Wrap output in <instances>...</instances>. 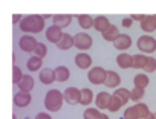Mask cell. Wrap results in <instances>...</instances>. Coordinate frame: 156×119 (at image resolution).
<instances>
[{
    "mask_svg": "<svg viewBox=\"0 0 156 119\" xmlns=\"http://www.w3.org/2000/svg\"><path fill=\"white\" fill-rule=\"evenodd\" d=\"M20 29L25 34H38L44 29V19L41 15H26L22 23H20Z\"/></svg>",
    "mask_w": 156,
    "mask_h": 119,
    "instance_id": "1",
    "label": "cell"
},
{
    "mask_svg": "<svg viewBox=\"0 0 156 119\" xmlns=\"http://www.w3.org/2000/svg\"><path fill=\"white\" fill-rule=\"evenodd\" d=\"M63 101H64V95L60 90L52 89L44 96V107L49 111H58L61 108V105H63Z\"/></svg>",
    "mask_w": 156,
    "mask_h": 119,
    "instance_id": "2",
    "label": "cell"
},
{
    "mask_svg": "<svg viewBox=\"0 0 156 119\" xmlns=\"http://www.w3.org/2000/svg\"><path fill=\"white\" fill-rule=\"evenodd\" d=\"M136 46L141 52H145V53H151L156 50V40L151 37V35H142L138 38L136 41Z\"/></svg>",
    "mask_w": 156,
    "mask_h": 119,
    "instance_id": "3",
    "label": "cell"
},
{
    "mask_svg": "<svg viewBox=\"0 0 156 119\" xmlns=\"http://www.w3.org/2000/svg\"><path fill=\"white\" fill-rule=\"evenodd\" d=\"M87 78H89V81L92 83V84H106V80H107V70L106 69H103V67H94V69H90L89 70V73H87Z\"/></svg>",
    "mask_w": 156,
    "mask_h": 119,
    "instance_id": "4",
    "label": "cell"
},
{
    "mask_svg": "<svg viewBox=\"0 0 156 119\" xmlns=\"http://www.w3.org/2000/svg\"><path fill=\"white\" fill-rule=\"evenodd\" d=\"M92 37L86 32H80V34H76L73 35V44L75 47H78L80 50H87L92 47Z\"/></svg>",
    "mask_w": 156,
    "mask_h": 119,
    "instance_id": "5",
    "label": "cell"
},
{
    "mask_svg": "<svg viewBox=\"0 0 156 119\" xmlns=\"http://www.w3.org/2000/svg\"><path fill=\"white\" fill-rule=\"evenodd\" d=\"M63 95H64V101L70 105H75L81 101V90H78L76 87H67Z\"/></svg>",
    "mask_w": 156,
    "mask_h": 119,
    "instance_id": "6",
    "label": "cell"
},
{
    "mask_svg": "<svg viewBox=\"0 0 156 119\" xmlns=\"http://www.w3.org/2000/svg\"><path fill=\"white\" fill-rule=\"evenodd\" d=\"M63 37H64V34H63L61 28H58V26H55V25H52V26H49V28L46 29V38H48L51 43L58 44Z\"/></svg>",
    "mask_w": 156,
    "mask_h": 119,
    "instance_id": "7",
    "label": "cell"
},
{
    "mask_svg": "<svg viewBox=\"0 0 156 119\" xmlns=\"http://www.w3.org/2000/svg\"><path fill=\"white\" fill-rule=\"evenodd\" d=\"M37 44H38V43H37L35 38L31 37V35H25V37H22L20 41H19V46H20V49H22L23 52H34L35 47H37Z\"/></svg>",
    "mask_w": 156,
    "mask_h": 119,
    "instance_id": "8",
    "label": "cell"
},
{
    "mask_svg": "<svg viewBox=\"0 0 156 119\" xmlns=\"http://www.w3.org/2000/svg\"><path fill=\"white\" fill-rule=\"evenodd\" d=\"M75 64L80 67V69H89L90 64H92V58L86 52H80V53L75 56Z\"/></svg>",
    "mask_w": 156,
    "mask_h": 119,
    "instance_id": "9",
    "label": "cell"
},
{
    "mask_svg": "<svg viewBox=\"0 0 156 119\" xmlns=\"http://www.w3.org/2000/svg\"><path fill=\"white\" fill-rule=\"evenodd\" d=\"M113 46L118 50H126V49H129L132 46V38L127 34H119V37L113 41Z\"/></svg>",
    "mask_w": 156,
    "mask_h": 119,
    "instance_id": "10",
    "label": "cell"
},
{
    "mask_svg": "<svg viewBox=\"0 0 156 119\" xmlns=\"http://www.w3.org/2000/svg\"><path fill=\"white\" fill-rule=\"evenodd\" d=\"M116 63L121 69H130V67H133V55L122 52L116 56Z\"/></svg>",
    "mask_w": 156,
    "mask_h": 119,
    "instance_id": "11",
    "label": "cell"
},
{
    "mask_svg": "<svg viewBox=\"0 0 156 119\" xmlns=\"http://www.w3.org/2000/svg\"><path fill=\"white\" fill-rule=\"evenodd\" d=\"M141 29H142L144 32H147V34L156 31V17H154V14H153V15H147V17L141 22Z\"/></svg>",
    "mask_w": 156,
    "mask_h": 119,
    "instance_id": "12",
    "label": "cell"
},
{
    "mask_svg": "<svg viewBox=\"0 0 156 119\" xmlns=\"http://www.w3.org/2000/svg\"><path fill=\"white\" fill-rule=\"evenodd\" d=\"M94 28H95L98 32L104 34V32L110 28V22H109V19H107L106 15H98V17H95V25H94Z\"/></svg>",
    "mask_w": 156,
    "mask_h": 119,
    "instance_id": "13",
    "label": "cell"
},
{
    "mask_svg": "<svg viewBox=\"0 0 156 119\" xmlns=\"http://www.w3.org/2000/svg\"><path fill=\"white\" fill-rule=\"evenodd\" d=\"M52 20H54V25L55 26H58V28L63 29V28H66V26L70 25L72 15H69V14H57V15L52 17Z\"/></svg>",
    "mask_w": 156,
    "mask_h": 119,
    "instance_id": "14",
    "label": "cell"
},
{
    "mask_svg": "<svg viewBox=\"0 0 156 119\" xmlns=\"http://www.w3.org/2000/svg\"><path fill=\"white\" fill-rule=\"evenodd\" d=\"M31 102V95L28 92H19L14 96V104L17 107H28Z\"/></svg>",
    "mask_w": 156,
    "mask_h": 119,
    "instance_id": "15",
    "label": "cell"
},
{
    "mask_svg": "<svg viewBox=\"0 0 156 119\" xmlns=\"http://www.w3.org/2000/svg\"><path fill=\"white\" fill-rule=\"evenodd\" d=\"M38 78H40V81L43 83V84H52L54 81H57V78H55V70H52V69H43L41 72H40V75H38Z\"/></svg>",
    "mask_w": 156,
    "mask_h": 119,
    "instance_id": "16",
    "label": "cell"
},
{
    "mask_svg": "<svg viewBox=\"0 0 156 119\" xmlns=\"http://www.w3.org/2000/svg\"><path fill=\"white\" fill-rule=\"evenodd\" d=\"M109 101H110V95H109L107 92H100V93L97 95V98H95V104H97V107H98L100 110L107 108Z\"/></svg>",
    "mask_w": 156,
    "mask_h": 119,
    "instance_id": "17",
    "label": "cell"
},
{
    "mask_svg": "<svg viewBox=\"0 0 156 119\" xmlns=\"http://www.w3.org/2000/svg\"><path fill=\"white\" fill-rule=\"evenodd\" d=\"M76 20H78V23H80V26L83 28V29H90V28H94V25H95V19H92L90 15H84V14H80V15H76Z\"/></svg>",
    "mask_w": 156,
    "mask_h": 119,
    "instance_id": "18",
    "label": "cell"
},
{
    "mask_svg": "<svg viewBox=\"0 0 156 119\" xmlns=\"http://www.w3.org/2000/svg\"><path fill=\"white\" fill-rule=\"evenodd\" d=\"M19 89H20V92H28L29 93L34 89V78L31 75H25L23 80L19 83Z\"/></svg>",
    "mask_w": 156,
    "mask_h": 119,
    "instance_id": "19",
    "label": "cell"
},
{
    "mask_svg": "<svg viewBox=\"0 0 156 119\" xmlns=\"http://www.w3.org/2000/svg\"><path fill=\"white\" fill-rule=\"evenodd\" d=\"M41 64H43V58H38V56H31L29 59H28V63H26V67H28V70H31V72H37V70H40L41 69Z\"/></svg>",
    "mask_w": 156,
    "mask_h": 119,
    "instance_id": "20",
    "label": "cell"
},
{
    "mask_svg": "<svg viewBox=\"0 0 156 119\" xmlns=\"http://www.w3.org/2000/svg\"><path fill=\"white\" fill-rule=\"evenodd\" d=\"M55 70V78H57V81L58 83H64V81H67L69 80V76H70V72H69V69L67 67H64V66H58L57 69H54Z\"/></svg>",
    "mask_w": 156,
    "mask_h": 119,
    "instance_id": "21",
    "label": "cell"
},
{
    "mask_svg": "<svg viewBox=\"0 0 156 119\" xmlns=\"http://www.w3.org/2000/svg\"><path fill=\"white\" fill-rule=\"evenodd\" d=\"M148 63V58L142 53H138V55H133V69H145Z\"/></svg>",
    "mask_w": 156,
    "mask_h": 119,
    "instance_id": "22",
    "label": "cell"
},
{
    "mask_svg": "<svg viewBox=\"0 0 156 119\" xmlns=\"http://www.w3.org/2000/svg\"><path fill=\"white\" fill-rule=\"evenodd\" d=\"M121 83V76L113 72V70H109L107 72V80H106V86L107 87H118V84Z\"/></svg>",
    "mask_w": 156,
    "mask_h": 119,
    "instance_id": "23",
    "label": "cell"
},
{
    "mask_svg": "<svg viewBox=\"0 0 156 119\" xmlns=\"http://www.w3.org/2000/svg\"><path fill=\"white\" fill-rule=\"evenodd\" d=\"M118 37H119V31H118V28L115 25H110V28L103 34V38L106 41H115Z\"/></svg>",
    "mask_w": 156,
    "mask_h": 119,
    "instance_id": "24",
    "label": "cell"
},
{
    "mask_svg": "<svg viewBox=\"0 0 156 119\" xmlns=\"http://www.w3.org/2000/svg\"><path fill=\"white\" fill-rule=\"evenodd\" d=\"M148 83H150V80H148V76H147L145 73H138V75L133 78V84H135V87H138V89H145V87L148 86Z\"/></svg>",
    "mask_w": 156,
    "mask_h": 119,
    "instance_id": "25",
    "label": "cell"
},
{
    "mask_svg": "<svg viewBox=\"0 0 156 119\" xmlns=\"http://www.w3.org/2000/svg\"><path fill=\"white\" fill-rule=\"evenodd\" d=\"M72 46H75V44H73V37L69 35V34H64V37L61 38V41L57 44V47L61 49V50H67V49H70Z\"/></svg>",
    "mask_w": 156,
    "mask_h": 119,
    "instance_id": "26",
    "label": "cell"
},
{
    "mask_svg": "<svg viewBox=\"0 0 156 119\" xmlns=\"http://www.w3.org/2000/svg\"><path fill=\"white\" fill-rule=\"evenodd\" d=\"M113 95H115V96L122 102V105H124L127 101H130V95H132V92H130V90H127V89H116Z\"/></svg>",
    "mask_w": 156,
    "mask_h": 119,
    "instance_id": "27",
    "label": "cell"
},
{
    "mask_svg": "<svg viewBox=\"0 0 156 119\" xmlns=\"http://www.w3.org/2000/svg\"><path fill=\"white\" fill-rule=\"evenodd\" d=\"M92 99H94L92 90L90 89H81V101H80V104L86 107V105H89L92 102Z\"/></svg>",
    "mask_w": 156,
    "mask_h": 119,
    "instance_id": "28",
    "label": "cell"
},
{
    "mask_svg": "<svg viewBox=\"0 0 156 119\" xmlns=\"http://www.w3.org/2000/svg\"><path fill=\"white\" fill-rule=\"evenodd\" d=\"M121 107H122V102H121L115 95H112V96H110V101H109V105H107V110H110V111H118Z\"/></svg>",
    "mask_w": 156,
    "mask_h": 119,
    "instance_id": "29",
    "label": "cell"
},
{
    "mask_svg": "<svg viewBox=\"0 0 156 119\" xmlns=\"http://www.w3.org/2000/svg\"><path fill=\"white\" fill-rule=\"evenodd\" d=\"M101 114L103 113H100V108H87L86 111H84V114H83V117L84 119H100L101 117Z\"/></svg>",
    "mask_w": 156,
    "mask_h": 119,
    "instance_id": "30",
    "label": "cell"
},
{
    "mask_svg": "<svg viewBox=\"0 0 156 119\" xmlns=\"http://www.w3.org/2000/svg\"><path fill=\"white\" fill-rule=\"evenodd\" d=\"M23 72H22V69L20 67H17V66H14L12 67V84H17L19 86V83L23 80Z\"/></svg>",
    "mask_w": 156,
    "mask_h": 119,
    "instance_id": "31",
    "label": "cell"
},
{
    "mask_svg": "<svg viewBox=\"0 0 156 119\" xmlns=\"http://www.w3.org/2000/svg\"><path fill=\"white\" fill-rule=\"evenodd\" d=\"M121 119H139V114H138L136 107H129V108L124 111V116H122Z\"/></svg>",
    "mask_w": 156,
    "mask_h": 119,
    "instance_id": "32",
    "label": "cell"
},
{
    "mask_svg": "<svg viewBox=\"0 0 156 119\" xmlns=\"http://www.w3.org/2000/svg\"><path fill=\"white\" fill-rule=\"evenodd\" d=\"M135 107H136V110H138L139 119H144V117H145V116L150 113V110H148V105H147V104H142V102H139V104H136Z\"/></svg>",
    "mask_w": 156,
    "mask_h": 119,
    "instance_id": "33",
    "label": "cell"
},
{
    "mask_svg": "<svg viewBox=\"0 0 156 119\" xmlns=\"http://www.w3.org/2000/svg\"><path fill=\"white\" fill-rule=\"evenodd\" d=\"M34 53H35V56H38V58H44V56L48 55V47H46L43 43H38L37 47H35V50H34Z\"/></svg>",
    "mask_w": 156,
    "mask_h": 119,
    "instance_id": "34",
    "label": "cell"
},
{
    "mask_svg": "<svg viewBox=\"0 0 156 119\" xmlns=\"http://www.w3.org/2000/svg\"><path fill=\"white\" fill-rule=\"evenodd\" d=\"M130 92H132V95H130V99H132V101H139V99H142V96H144V89L133 87V90H130Z\"/></svg>",
    "mask_w": 156,
    "mask_h": 119,
    "instance_id": "35",
    "label": "cell"
},
{
    "mask_svg": "<svg viewBox=\"0 0 156 119\" xmlns=\"http://www.w3.org/2000/svg\"><path fill=\"white\" fill-rule=\"evenodd\" d=\"M144 70H147V72H154L156 70V58H148V63H147Z\"/></svg>",
    "mask_w": 156,
    "mask_h": 119,
    "instance_id": "36",
    "label": "cell"
},
{
    "mask_svg": "<svg viewBox=\"0 0 156 119\" xmlns=\"http://www.w3.org/2000/svg\"><path fill=\"white\" fill-rule=\"evenodd\" d=\"M23 19H25L23 15H20V14H14V15H12V23H22Z\"/></svg>",
    "mask_w": 156,
    "mask_h": 119,
    "instance_id": "37",
    "label": "cell"
},
{
    "mask_svg": "<svg viewBox=\"0 0 156 119\" xmlns=\"http://www.w3.org/2000/svg\"><path fill=\"white\" fill-rule=\"evenodd\" d=\"M35 119H52V117H51L48 113L41 111V113H38V114H37V117H35Z\"/></svg>",
    "mask_w": 156,
    "mask_h": 119,
    "instance_id": "38",
    "label": "cell"
},
{
    "mask_svg": "<svg viewBox=\"0 0 156 119\" xmlns=\"http://www.w3.org/2000/svg\"><path fill=\"white\" fill-rule=\"evenodd\" d=\"M121 23H122L124 28H130V26H132V19H124Z\"/></svg>",
    "mask_w": 156,
    "mask_h": 119,
    "instance_id": "39",
    "label": "cell"
},
{
    "mask_svg": "<svg viewBox=\"0 0 156 119\" xmlns=\"http://www.w3.org/2000/svg\"><path fill=\"white\" fill-rule=\"evenodd\" d=\"M147 15H138V14H133L132 15V20H138V22H142L144 19H145Z\"/></svg>",
    "mask_w": 156,
    "mask_h": 119,
    "instance_id": "40",
    "label": "cell"
},
{
    "mask_svg": "<svg viewBox=\"0 0 156 119\" xmlns=\"http://www.w3.org/2000/svg\"><path fill=\"white\" fill-rule=\"evenodd\" d=\"M144 119H156V114H154V113H148Z\"/></svg>",
    "mask_w": 156,
    "mask_h": 119,
    "instance_id": "41",
    "label": "cell"
},
{
    "mask_svg": "<svg viewBox=\"0 0 156 119\" xmlns=\"http://www.w3.org/2000/svg\"><path fill=\"white\" fill-rule=\"evenodd\" d=\"M41 17H43V19H44V20H46V19H49V17H51V19H52V17H54V15H49V14H44V15H41Z\"/></svg>",
    "mask_w": 156,
    "mask_h": 119,
    "instance_id": "42",
    "label": "cell"
},
{
    "mask_svg": "<svg viewBox=\"0 0 156 119\" xmlns=\"http://www.w3.org/2000/svg\"><path fill=\"white\" fill-rule=\"evenodd\" d=\"M100 119H109V116H107V114H104V113H103V114H101V117H100Z\"/></svg>",
    "mask_w": 156,
    "mask_h": 119,
    "instance_id": "43",
    "label": "cell"
},
{
    "mask_svg": "<svg viewBox=\"0 0 156 119\" xmlns=\"http://www.w3.org/2000/svg\"><path fill=\"white\" fill-rule=\"evenodd\" d=\"M154 114H156V113H154Z\"/></svg>",
    "mask_w": 156,
    "mask_h": 119,
    "instance_id": "44",
    "label": "cell"
}]
</instances>
